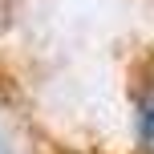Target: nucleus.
Segmentation results:
<instances>
[{"label": "nucleus", "instance_id": "f257e3e1", "mask_svg": "<svg viewBox=\"0 0 154 154\" xmlns=\"http://www.w3.org/2000/svg\"><path fill=\"white\" fill-rule=\"evenodd\" d=\"M134 126H138V146L146 154H154V81L134 101Z\"/></svg>", "mask_w": 154, "mask_h": 154}, {"label": "nucleus", "instance_id": "f03ea898", "mask_svg": "<svg viewBox=\"0 0 154 154\" xmlns=\"http://www.w3.org/2000/svg\"><path fill=\"white\" fill-rule=\"evenodd\" d=\"M0 154H8V150H4V142H0Z\"/></svg>", "mask_w": 154, "mask_h": 154}]
</instances>
